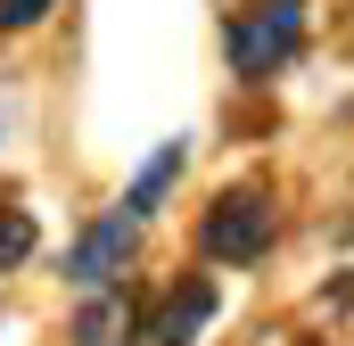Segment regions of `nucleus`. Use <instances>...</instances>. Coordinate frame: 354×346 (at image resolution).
<instances>
[{
  "instance_id": "1",
  "label": "nucleus",
  "mask_w": 354,
  "mask_h": 346,
  "mask_svg": "<svg viewBox=\"0 0 354 346\" xmlns=\"http://www.w3.org/2000/svg\"><path fill=\"white\" fill-rule=\"evenodd\" d=\"M272 231H280L272 190H264V181H239V190H223V198L206 206V223H198V256H206V264H256L272 248Z\"/></svg>"
},
{
  "instance_id": "2",
  "label": "nucleus",
  "mask_w": 354,
  "mask_h": 346,
  "mask_svg": "<svg viewBox=\"0 0 354 346\" xmlns=\"http://www.w3.org/2000/svg\"><path fill=\"white\" fill-rule=\"evenodd\" d=\"M305 50V0H248L231 17V75L264 83Z\"/></svg>"
},
{
  "instance_id": "3",
  "label": "nucleus",
  "mask_w": 354,
  "mask_h": 346,
  "mask_svg": "<svg viewBox=\"0 0 354 346\" xmlns=\"http://www.w3.org/2000/svg\"><path fill=\"white\" fill-rule=\"evenodd\" d=\"M132 248H140V215L115 206V215H99L83 239L66 248V280H75V289H107L115 272H132Z\"/></svg>"
},
{
  "instance_id": "4",
  "label": "nucleus",
  "mask_w": 354,
  "mask_h": 346,
  "mask_svg": "<svg viewBox=\"0 0 354 346\" xmlns=\"http://www.w3.org/2000/svg\"><path fill=\"white\" fill-rule=\"evenodd\" d=\"M223 313V289L206 280V272H181L174 289H165V305L149 313V338L157 346H198V330Z\"/></svg>"
},
{
  "instance_id": "5",
  "label": "nucleus",
  "mask_w": 354,
  "mask_h": 346,
  "mask_svg": "<svg viewBox=\"0 0 354 346\" xmlns=\"http://www.w3.org/2000/svg\"><path fill=\"white\" fill-rule=\"evenodd\" d=\"M140 330H149V322H140L132 289H115V280H107V289H91V305L75 313V346H132Z\"/></svg>"
},
{
  "instance_id": "6",
  "label": "nucleus",
  "mask_w": 354,
  "mask_h": 346,
  "mask_svg": "<svg viewBox=\"0 0 354 346\" xmlns=\"http://www.w3.org/2000/svg\"><path fill=\"white\" fill-rule=\"evenodd\" d=\"M174 173H181V140H165V149L149 157V173H140V181L124 190V206H132V215H149V206H157V198L174 190Z\"/></svg>"
},
{
  "instance_id": "7",
  "label": "nucleus",
  "mask_w": 354,
  "mask_h": 346,
  "mask_svg": "<svg viewBox=\"0 0 354 346\" xmlns=\"http://www.w3.org/2000/svg\"><path fill=\"white\" fill-rule=\"evenodd\" d=\"M33 239H41V231H33V215H25L17 198H0V272H17V264L33 256Z\"/></svg>"
},
{
  "instance_id": "8",
  "label": "nucleus",
  "mask_w": 354,
  "mask_h": 346,
  "mask_svg": "<svg viewBox=\"0 0 354 346\" xmlns=\"http://www.w3.org/2000/svg\"><path fill=\"white\" fill-rule=\"evenodd\" d=\"M58 0H0V33H25V25H41Z\"/></svg>"
}]
</instances>
